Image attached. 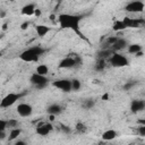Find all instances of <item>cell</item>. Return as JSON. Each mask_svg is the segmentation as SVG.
<instances>
[{"mask_svg": "<svg viewBox=\"0 0 145 145\" xmlns=\"http://www.w3.org/2000/svg\"><path fill=\"white\" fill-rule=\"evenodd\" d=\"M83 19V16L80 15H71V14H60L58 16V22L61 28L71 29L72 32L80 35V37H84L83 34L79 32V24Z\"/></svg>", "mask_w": 145, "mask_h": 145, "instance_id": "obj_1", "label": "cell"}, {"mask_svg": "<svg viewBox=\"0 0 145 145\" xmlns=\"http://www.w3.org/2000/svg\"><path fill=\"white\" fill-rule=\"evenodd\" d=\"M45 52V50L41 46H32L24 50L19 54V59L24 62H36L39 61L40 57Z\"/></svg>", "mask_w": 145, "mask_h": 145, "instance_id": "obj_2", "label": "cell"}, {"mask_svg": "<svg viewBox=\"0 0 145 145\" xmlns=\"http://www.w3.org/2000/svg\"><path fill=\"white\" fill-rule=\"evenodd\" d=\"M108 60H109V63L113 68H122L129 65V60L123 54H120L118 52H113Z\"/></svg>", "mask_w": 145, "mask_h": 145, "instance_id": "obj_3", "label": "cell"}, {"mask_svg": "<svg viewBox=\"0 0 145 145\" xmlns=\"http://www.w3.org/2000/svg\"><path fill=\"white\" fill-rule=\"evenodd\" d=\"M29 82H31V84H32L35 88L42 89V88H44V87L48 85L49 79H48L46 76L40 75V74H37V72H34V74H32V76L29 77Z\"/></svg>", "mask_w": 145, "mask_h": 145, "instance_id": "obj_4", "label": "cell"}, {"mask_svg": "<svg viewBox=\"0 0 145 145\" xmlns=\"http://www.w3.org/2000/svg\"><path fill=\"white\" fill-rule=\"evenodd\" d=\"M22 96H23V94H20V93H9V94H7V95L1 100L0 106H1L2 109L9 108V106L14 105Z\"/></svg>", "mask_w": 145, "mask_h": 145, "instance_id": "obj_5", "label": "cell"}, {"mask_svg": "<svg viewBox=\"0 0 145 145\" xmlns=\"http://www.w3.org/2000/svg\"><path fill=\"white\" fill-rule=\"evenodd\" d=\"M145 8V3L140 0H133L130 2H128L125 6V10L131 14H136V12H142Z\"/></svg>", "mask_w": 145, "mask_h": 145, "instance_id": "obj_6", "label": "cell"}, {"mask_svg": "<svg viewBox=\"0 0 145 145\" xmlns=\"http://www.w3.org/2000/svg\"><path fill=\"white\" fill-rule=\"evenodd\" d=\"M52 85H53L56 88H58V89H60V91H62V92H66V93H68V92L71 91V80H70V79H66V78L56 79V80L52 83Z\"/></svg>", "mask_w": 145, "mask_h": 145, "instance_id": "obj_7", "label": "cell"}, {"mask_svg": "<svg viewBox=\"0 0 145 145\" xmlns=\"http://www.w3.org/2000/svg\"><path fill=\"white\" fill-rule=\"evenodd\" d=\"M16 111L20 117H29L33 113V106L28 103H19L16 108Z\"/></svg>", "mask_w": 145, "mask_h": 145, "instance_id": "obj_8", "label": "cell"}, {"mask_svg": "<svg viewBox=\"0 0 145 145\" xmlns=\"http://www.w3.org/2000/svg\"><path fill=\"white\" fill-rule=\"evenodd\" d=\"M53 130L51 122H42L36 126V134L40 136H48Z\"/></svg>", "mask_w": 145, "mask_h": 145, "instance_id": "obj_9", "label": "cell"}, {"mask_svg": "<svg viewBox=\"0 0 145 145\" xmlns=\"http://www.w3.org/2000/svg\"><path fill=\"white\" fill-rule=\"evenodd\" d=\"M145 109V100H133L130 103V111L137 113Z\"/></svg>", "mask_w": 145, "mask_h": 145, "instance_id": "obj_10", "label": "cell"}, {"mask_svg": "<svg viewBox=\"0 0 145 145\" xmlns=\"http://www.w3.org/2000/svg\"><path fill=\"white\" fill-rule=\"evenodd\" d=\"M76 60H75V57H66L65 59H62L60 62H59V68H72V67H76Z\"/></svg>", "mask_w": 145, "mask_h": 145, "instance_id": "obj_11", "label": "cell"}, {"mask_svg": "<svg viewBox=\"0 0 145 145\" xmlns=\"http://www.w3.org/2000/svg\"><path fill=\"white\" fill-rule=\"evenodd\" d=\"M113 49L112 48H109V49H101L97 53H96V59H104V60H108L111 54L113 53Z\"/></svg>", "mask_w": 145, "mask_h": 145, "instance_id": "obj_12", "label": "cell"}, {"mask_svg": "<svg viewBox=\"0 0 145 145\" xmlns=\"http://www.w3.org/2000/svg\"><path fill=\"white\" fill-rule=\"evenodd\" d=\"M128 45H129V44H128V42H127L125 39L119 37V39L117 40V42L112 45V49H113V51H114V52H118V51H120V50L126 49Z\"/></svg>", "mask_w": 145, "mask_h": 145, "instance_id": "obj_13", "label": "cell"}, {"mask_svg": "<svg viewBox=\"0 0 145 145\" xmlns=\"http://www.w3.org/2000/svg\"><path fill=\"white\" fill-rule=\"evenodd\" d=\"M35 10H36V7L34 3H27L22 8V14L25 16H32V15H35Z\"/></svg>", "mask_w": 145, "mask_h": 145, "instance_id": "obj_14", "label": "cell"}, {"mask_svg": "<svg viewBox=\"0 0 145 145\" xmlns=\"http://www.w3.org/2000/svg\"><path fill=\"white\" fill-rule=\"evenodd\" d=\"M62 106L57 104V103H53V104H50L48 108H46V112L49 114H54V116H58L59 113L62 112Z\"/></svg>", "mask_w": 145, "mask_h": 145, "instance_id": "obj_15", "label": "cell"}, {"mask_svg": "<svg viewBox=\"0 0 145 145\" xmlns=\"http://www.w3.org/2000/svg\"><path fill=\"white\" fill-rule=\"evenodd\" d=\"M122 20L125 22V24H126L127 28H128V27H131V28H134V27H138V26H139V24H140V20H139V19L130 18V17H125Z\"/></svg>", "mask_w": 145, "mask_h": 145, "instance_id": "obj_16", "label": "cell"}, {"mask_svg": "<svg viewBox=\"0 0 145 145\" xmlns=\"http://www.w3.org/2000/svg\"><path fill=\"white\" fill-rule=\"evenodd\" d=\"M35 31H36V34L42 37V36H45L51 31V27H49L46 25H36L35 26Z\"/></svg>", "mask_w": 145, "mask_h": 145, "instance_id": "obj_17", "label": "cell"}, {"mask_svg": "<svg viewBox=\"0 0 145 145\" xmlns=\"http://www.w3.org/2000/svg\"><path fill=\"white\" fill-rule=\"evenodd\" d=\"M117 136H118V134H117L116 130H113V129H108V130H105V131L102 134V139L109 142V140H113Z\"/></svg>", "mask_w": 145, "mask_h": 145, "instance_id": "obj_18", "label": "cell"}, {"mask_svg": "<svg viewBox=\"0 0 145 145\" xmlns=\"http://www.w3.org/2000/svg\"><path fill=\"white\" fill-rule=\"evenodd\" d=\"M20 134H22V129L20 128H18V127H15V128H11L10 129V133H9V140L10 142H12V140H15V139H17L18 138V136H20Z\"/></svg>", "mask_w": 145, "mask_h": 145, "instance_id": "obj_19", "label": "cell"}, {"mask_svg": "<svg viewBox=\"0 0 145 145\" xmlns=\"http://www.w3.org/2000/svg\"><path fill=\"white\" fill-rule=\"evenodd\" d=\"M126 28H127V26H126V24H125V22L122 19L121 20H116L113 23V25H112V29L114 32H120V31H123Z\"/></svg>", "mask_w": 145, "mask_h": 145, "instance_id": "obj_20", "label": "cell"}, {"mask_svg": "<svg viewBox=\"0 0 145 145\" xmlns=\"http://www.w3.org/2000/svg\"><path fill=\"white\" fill-rule=\"evenodd\" d=\"M127 51L131 54H136L137 52L142 51V45L140 44H137V43H134V44H129L127 46Z\"/></svg>", "mask_w": 145, "mask_h": 145, "instance_id": "obj_21", "label": "cell"}, {"mask_svg": "<svg viewBox=\"0 0 145 145\" xmlns=\"http://www.w3.org/2000/svg\"><path fill=\"white\" fill-rule=\"evenodd\" d=\"M105 66H106V62L104 59H96V61L94 63V69L96 71H102V70H104Z\"/></svg>", "mask_w": 145, "mask_h": 145, "instance_id": "obj_22", "label": "cell"}, {"mask_svg": "<svg viewBox=\"0 0 145 145\" xmlns=\"http://www.w3.org/2000/svg\"><path fill=\"white\" fill-rule=\"evenodd\" d=\"M35 72H37L40 75H43V76H46L48 72H49V67L46 65H39L35 69Z\"/></svg>", "mask_w": 145, "mask_h": 145, "instance_id": "obj_23", "label": "cell"}, {"mask_svg": "<svg viewBox=\"0 0 145 145\" xmlns=\"http://www.w3.org/2000/svg\"><path fill=\"white\" fill-rule=\"evenodd\" d=\"M80 87H82V83L79 82V79H76V78L71 79V91L77 92L80 89Z\"/></svg>", "mask_w": 145, "mask_h": 145, "instance_id": "obj_24", "label": "cell"}, {"mask_svg": "<svg viewBox=\"0 0 145 145\" xmlns=\"http://www.w3.org/2000/svg\"><path fill=\"white\" fill-rule=\"evenodd\" d=\"M75 129H76L77 133H79V134H84V133H86L87 127H86V125H85L84 122H77L76 126H75Z\"/></svg>", "mask_w": 145, "mask_h": 145, "instance_id": "obj_25", "label": "cell"}, {"mask_svg": "<svg viewBox=\"0 0 145 145\" xmlns=\"http://www.w3.org/2000/svg\"><path fill=\"white\" fill-rule=\"evenodd\" d=\"M94 105H95V101H94L93 99H87V100H85L84 103H83V106H84L86 110L92 109Z\"/></svg>", "mask_w": 145, "mask_h": 145, "instance_id": "obj_26", "label": "cell"}, {"mask_svg": "<svg viewBox=\"0 0 145 145\" xmlns=\"http://www.w3.org/2000/svg\"><path fill=\"white\" fill-rule=\"evenodd\" d=\"M136 85V82H127L125 85H123V89H126V91H129L131 87H134Z\"/></svg>", "mask_w": 145, "mask_h": 145, "instance_id": "obj_27", "label": "cell"}, {"mask_svg": "<svg viewBox=\"0 0 145 145\" xmlns=\"http://www.w3.org/2000/svg\"><path fill=\"white\" fill-rule=\"evenodd\" d=\"M17 126H18V121H17L16 119H9V120H8V127L15 128V127H17Z\"/></svg>", "mask_w": 145, "mask_h": 145, "instance_id": "obj_28", "label": "cell"}, {"mask_svg": "<svg viewBox=\"0 0 145 145\" xmlns=\"http://www.w3.org/2000/svg\"><path fill=\"white\" fill-rule=\"evenodd\" d=\"M7 127H8V120L0 119V130H6Z\"/></svg>", "mask_w": 145, "mask_h": 145, "instance_id": "obj_29", "label": "cell"}, {"mask_svg": "<svg viewBox=\"0 0 145 145\" xmlns=\"http://www.w3.org/2000/svg\"><path fill=\"white\" fill-rule=\"evenodd\" d=\"M61 131L65 133V134H69V133H71V128L68 127V126H66V125H62L61 126Z\"/></svg>", "mask_w": 145, "mask_h": 145, "instance_id": "obj_30", "label": "cell"}, {"mask_svg": "<svg viewBox=\"0 0 145 145\" xmlns=\"http://www.w3.org/2000/svg\"><path fill=\"white\" fill-rule=\"evenodd\" d=\"M138 134L140 136H145V126L144 125H140V127L138 128Z\"/></svg>", "mask_w": 145, "mask_h": 145, "instance_id": "obj_31", "label": "cell"}, {"mask_svg": "<svg viewBox=\"0 0 145 145\" xmlns=\"http://www.w3.org/2000/svg\"><path fill=\"white\" fill-rule=\"evenodd\" d=\"M6 138V130H0V140H3Z\"/></svg>", "mask_w": 145, "mask_h": 145, "instance_id": "obj_32", "label": "cell"}, {"mask_svg": "<svg viewBox=\"0 0 145 145\" xmlns=\"http://www.w3.org/2000/svg\"><path fill=\"white\" fill-rule=\"evenodd\" d=\"M14 144H15V145H26V143H25L24 140H16Z\"/></svg>", "mask_w": 145, "mask_h": 145, "instance_id": "obj_33", "label": "cell"}, {"mask_svg": "<svg viewBox=\"0 0 145 145\" xmlns=\"http://www.w3.org/2000/svg\"><path fill=\"white\" fill-rule=\"evenodd\" d=\"M138 123H139V125H144V126H145V119H139V120H138Z\"/></svg>", "mask_w": 145, "mask_h": 145, "instance_id": "obj_34", "label": "cell"}, {"mask_svg": "<svg viewBox=\"0 0 145 145\" xmlns=\"http://www.w3.org/2000/svg\"><path fill=\"white\" fill-rule=\"evenodd\" d=\"M28 25H29V24H28V23H24V24H23V25H22V28H23V29H25V28H26V27H27V26H28Z\"/></svg>", "mask_w": 145, "mask_h": 145, "instance_id": "obj_35", "label": "cell"}, {"mask_svg": "<svg viewBox=\"0 0 145 145\" xmlns=\"http://www.w3.org/2000/svg\"><path fill=\"white\" fill-rule=\"evenodd\" d=\"M108 97H109V94H104V95L102 96V100H104V101H105Z\"/></svg>", "mask_w": 145, "mask_h": 145, "instance_id": "obj_36", "label": "cell"}]
</instances>
